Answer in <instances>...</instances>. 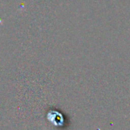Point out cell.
I'll return each mask as SVG.
<instances>
[{"mask_svg": "<svg viewBox=\"0 0 130 130\" xmlns=\"http://www.w3.org/2000/svg\"><path fill=\"white\" fill-rule=\"evenodd\" d=\"M48 120L55 126H62L63 123V118L62 116L59 113L56 111L50 112L47 115Z\"/></svg>", "mask_w": 130, "mask_h": 130, "instance_id": "6da1fadb", "label": "cell"}]
</instances>
